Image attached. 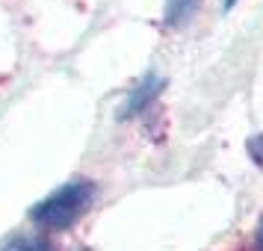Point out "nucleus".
I'll return each mask as SVG.
<instances>
[{
    "instance_id": "3",
    "label": "nucleus",
    "mask_w": 263,
    "mask_h": 251,
    "mask_svg": "<svg viewBox=\"0 0 263 251\" xmlns=\"http://www.w3.org/2000/svg\"><path fill=\"white\" fill-rule=\"evenodd\" d=\"M201 0H166V9H163V24L168 30H178V27L190 24L192 15L198 12Z\"/></svg>"
},
{
    "instance_id": "7",
    "label": "nucleus",
    "mask_w": 263,
    "mask_h": 251,
    "mask_svg": "<svg viewBox=\"0 0 263 251\" xmlns=\"http://www.w3.org/2000/svg\"><path fill=\"white\" fill-rule=\"evenodd\" d=\"M222 6H225V9H234V6H237V0H222Z\"/></svg>"
},
{
    "instance_id": "1",
    "label": "nucleus",
    "mask_w": 263,
    "mask_h": 251,
    "mask_svg": "<svg viewBox=\"0 0 263 251\" xmlns=\"http://www.w3.org/2000/svg\"><path fill=\"white\" fill-rule=\"evenodd\" d=\"M92 198H95V183L92 180H83V178L68 180L30 210V222L39 225L42 230H53V234L68 230L89 210Z\"/></svg>"
},
{
    "instance_id": "4",
    "label": "nucleus",
    "mask_w": 263,
    "mask_h": 251,
    "mask_svg": "<svg viewBox=\"0 0 263 251\" xmlns=\"http://www.w3.org/2000/svg\"><path fill=\"white\" fill-rule=\"evenodd\" d=\"M0 251H57V245L48 234H21L12 237Z\"/></svg>"
},
{
    "instance_id": "2",
    "label": "nucleus",
    "mask_w": 263,
    "mask_h": 251,
    "mask_svg": "<svg viewBox=\"0 0 263 251\" xmlns=\"http://www.w3.org/2000/svg\"><path fill=\"white\" fill-rule=\"evenodd\" d=\"M166 89V80L160 77V74H145L139 83L130 89V95L124 101V107H121V119H133V115H142L145 109L154 104L160 92Z\"/></svg>"
},
{
    "instance_id": "6",
    "label": "nucleus",
    "mask_w": 263,
    "mask_h": 251,
    "mask_svg": "<svg viewBox=\"0 0 263 251\" xmlns=\"http://www.w3.org/2000/svg\"><path fill=\"white\" fill-rule=\"evenodd\" d=\"M254 248L263 251V219H260V225H257V234H254Z\"/></svg>"
},
{
    "instance_id": "5",
    "label": "nucleus",
    "mask_w": 263,
    "mask_h": 251,
    "mask_svg": "<svg viewBox=\"0 0 263 251\" xmlns=\"http://www.w3.org/2000/svg\"><path fill=\"white\" fill-rule=\"evenodd\" d=\"M249 154H251V160L263 168V133H257V136L249 139Z\"/></svg>"
}]
</instances>
